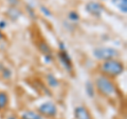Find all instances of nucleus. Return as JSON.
<instances>
[{
  "instance_id": "obj_1",
  "label": "nucleus",
  "mask_w": 127,
  "mask_h": 119,
  "mask_svg": "<svg viewBox=\"0 0 127 119\" xmlns=\"http://www.w3.org/2000/svg\"><path fill=\"white\" fill-rule=\"evenodd\" d=\"M95 85L97 91L105 97H114L117 95V88L112 80L104 75H101L95 79Z\"/></svg>"
},
{
  "instance_id": "obj_2",
  "label": "nucleus",
  "mask_w": 127,
  "mask_h": 119,
  "mask_svg": "<svg viewBox=\"0 0 127 119\" xmlns=\"http://www.w3.org/2000/svg\"><path fill=\"white\" fill-rule=\"evenodd\" d=\"M100 71L104 76L107 77H116L124 72V64L116 59H109L105 60L100 65Z\"/></svg>"
},
{
  "instance_id": "obj_3",
  "label": "nucleus",
  "mask_w": 127,
  "mask_h": 119,
  "mask_svg": "<svg viewBox=\"0 0 127 119\" xmlns=\"http://www.w3.org/2000/svg\"><path fill=\"white\" fill-rule=\"evenodd\" d=\"M93 55L95 58H97L98 60H109V59H114L119 56V52L114 49L111 47H98L95 49Z\"/></svg>"
},
{
  "instance_id": "obj_4",
  "label": "nucleus",
  "mask_w": 127,
  "mask_h": 119,
  "mask_svg": "<svg viewBox=\"0 0 127 119\" xmlns=\"http://www.w3.org/2000/svg\"><path fill=\"white\" fill-rule=\"evenodd\" d=\"M38 113L40 115H43L46 117H55L57 114V108L53 102L51 101H48L45 102L43 104H41L40 106L38 108Z\"/></svg>"
},
{
  "instance_id": "obj_5",
  "label": "nucleus",
  "mask_w": 127,
  "mask_h": 119,
  "mask_svg": "<svg viewBox=\"0 0 127 119\" xmlns=\"http://www.w3.org/2000/svg\"><path fill=\"white\" fill-rule=\"evenodd\" d=\"M86 10L91 15L95 16V17H100L103 10H104V7H103L101 3L95 2V1H90L89 3L86 4Z\"/></svg>"
},
{
  "instance_id": "obj_6",
  "label": "nucleus",
  "mask_w": 127,
  "mask_h": 119,
  "mask_svg": "<svg viewBox=\"0 0 127 119\" xmlns=\"http://www.w3.org/2000/svg\"><path fill=\"white\" fill-rule=\"evenodd\" d=\"M58 56H59V59H61V61L63 63V65L70 72V71L72 70V61H71L69 54L66 52V50H61Z\"/></svg>"
},
{
  "instance_id": "obj_7",
  "label": "nucleus",
  "mask_w": 127,
  "mask_h": 119,
  "mask_svg": "<svg viewBox=\"0 0 127 119\" xmlns=\"http://www.w3.org/2000/svg\"><path fill=\"white\" fill-rule=\"evenodd\" d=\"M74 115L76 119H91V116L85 106H77L74 110Z\"/></svg>"
},
{
  "instance_id": "obj_8",
  "label": "nucleus",
  "mask_w": 127,
  "mask_h": 119,
  "mask_svg": "<svg viewBox=\"0 0 127 119\" xmlns=\"http://www.w3.org/2000/svg\"><path fill=\"white\" fill-rule=\"evenodd\" d=\"M38 49L43 55H45V56H51V55H52L50 46L48 45L45 41H41V42L38 43Z\"/></svg>"
},
{
  "instance_id": "obj_9",
  "label": "nucleus",
  "mask_w": 127,
  "mask_h": 119,
  "mask_svg": "<svg viewBox=\"0 0 127 119\" xmlns=\"http://www.w3.org/2000/svg\"><path fill=\"white\" fill-rule=\"evenodd\" d=\"M22 119H42V116L33 111H27L22 114Z\"/></svg>"
},
{
  "instance_id": "obj_10",
  "label": "nucleus",
  "mask_w": 127,
  "mask_h": 119,
  "mask_svg": "<svg viewBox=\"0 0 127 119\" xmlns=\"http://www.w3.org/2000/svg\"><path fill=\"white\" fill-rule=\"evenodd\" d=\"M9 102V97L5 92H0V110L4 109Z\"/></svg>"
},
{
  "instance_id": "obj_11",
  "label": "nucleus",
  "mask_w": 127,
  "mask_h": 119,
  "mask_svg": "<svg viewBox=\"0 0 127 119\" xmlns=\"http://www.w3.org/2000/svg\"><path fill=\"white\" fill-rule=\"evenodd\" d=\"M47 81H48V84H49L50 86H58V80L56 78H55L52 74H48L47 75Z\"/></svg>"
},
{
  "instance_id": "obj_12",
  "label": "nucleus",
  "mask_w": 127,
  "mask_h": 119,
  "mask_svg": "<svg viewBox=\"0 0 127 119\" xmlns=\"http://www.w3.org/2000/svg\"><path fill=\"white\" fill-rule=\"evenodd\" d=\"M113 3H116V4L120 7V10L122 12H124V13H126V11H127V2H126V0H113Z\"/></svg>"
},
{
  "instance_id": "obj_13",
  "label": "nucleus",
  "mask_w": 127,
  "mask_h": 119,
  "mask_svg": "<svg viewBox=\"0 0 127 119\" xmlns=\"http://www.w3.org/2000/svg\"><path fill=\"white\" fill-rule=\"evenodd\" d=\"M7 15H9L12 19H13V18L14 19H17L18 16L20 15V12H19L18 10L14 9V7H12V9H10L9 11H7Z\"/></svg>"
},
{
  "instance_id": "obj_14",
  "label": "nucleus",
  "mask_w": 127,
  "mask_h": 119,
  "mask_svg": "<svg viewBox=\"0 0 127 119\" xmlns=\"http://www.w3.org/2000/svg\"><path fill=\"white\" fill-rule=\"evenodd\" d=\"M86 91H87V94H88V96H90V97H93L94 96V88H93V85H92V83H91V82H87Z\"/></svg>"
},
{
  "instance_id": "obj_15",
  "label": "nucleus",
  "mask_w": 127,
  "mask_h": 119,
  "mask_svg": "<svg viewBox=\"0 0 127 119\" xmlns=\"http://www.w3.org/2000/svg\"><path fill=\"white\" fill-rule=\"evenodd\" d=\"M2 71V77L3 78H5V79H10L11 78V71L7 69V67H2L1 69Z\"/></svg>"
},
{
  "instance_id": "obj_16",
  "label": "nucleus",
  "mask_w": 127,
  "mask_h": 119,
  "mask_svg": "<svg viewBox=\"0 0 127 119\" xmlns=\"http://www.w3.org/2000/svg\"><path fill=\"white\" fill-rule=\"evenodd\" d=\"M78 18H79V16H78V14L76 13V12H70V13H69V19H70V20L77 21Z\"/></svg>"
},
{
  "instance_id": "obj_17",
  "label": "nucleus",
  "mask_w": 127,
  "mask_h": 119,
  "mask_svg": "<svg viewBox=\"0 0 127 119\" xmlns=\"http://www.w3.org/2000/svg\"><path fill=\"white\" fill-rule=\"evenodd\" d=\"M40 9H41V12H42V13L45 14L46 16H48V17H50V16H51V12L49 11V9H47L46 6H41Z\"/></svg>"
},
{
  "instance_id": "obj_18",
  "label": "nucleus",
  "mask_w": 127,
  "mask_h": 119,
  "mask_svg": "<svg viewBox=\"0 0 127 119\" xmlns=\"http://www.w3.org/2000/svg\"><path fill=\"white\" fill-rule=\"evenodd\" d=\"M7 1H9L10 4H11V5H13V6L19 4V0H7Z\"/></svg>"
},
{
  "instance_id": "obj_19",
  "label": "nucleus",
  "mask_w": 127,
  "mask_h": 119,
  "mask_svg": "<svg viewBox=\"0 0 127 119\" xmlns=\"http://www.w3.org/2000/svg\"><path fill=\"white\" fill-rule=\"evenodd\" d=\"M4 27H5V22L0 21V29H4Z\"/></svg>"
},
{
  "instance_id": "obj_20",
  "label": "nucleus",
  "mask_w": 127,
  "mask_h": 119,
  "mask_svg": "<svg viewBox=\"0 0 127 119\" xmlns=\"http://www.w3.org/2000/svg\"><path fill=\"white\" fill-rule=\"evenodd\" d=\"M3 37V35H2V33H1V32H0V39H1Z\"/></svg>"
}]
</instances>
